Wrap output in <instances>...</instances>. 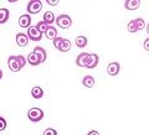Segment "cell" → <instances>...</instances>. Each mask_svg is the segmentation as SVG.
<instances>
[{
  "label": "cell",
  "instance_id": "17",
  "mask_svg": "<svg viewBox=\"0 0 149 135\" xmlns=\"http://www.w3.org/2000/svg\"><path fill=\"white\" fill-rule=\"evenodd\" d=\"M82 83L83 86L87 87V88H92L93 86H95V78H93L92 76H85L82 80Z\"/></svg>",
  "mask_w": 149,
  "mask_h": 135
},
{
  "label": "cell",
  "instance_id": "3",
  "mask_svg": "<svg viewBox=\"0 0 149 135\" xmlns=\"http://www.w3.org/2000/svg\"><path fill=\"white\" fill-rule=\"evenodd\" d=\"M42 9V3L40 0H30L27 3V12L29 14H39Z\"/></svg>",
  "mask_w": 149,
  "mask_h": 135
},
{
  "label": "cell",
  "instance_id": "19",
  "mask_svg": "<svg viewBox=\"0 0 149 135\" xmlns=\"http://www.w3.org/2000/svg\"><path fill=\"white\" fill-rule=\"evenodd\" d=\"M74 44L77 45V47H86L87 45V37L85 36H77L76 37V41H74Z\"/></svg>",
  "mask_w": 149,
  "mask_h": 135
},
{
  "label": "cell",
  "instance_id": "21",
  "mask_svg": "<svg viewBox=\"0 0 149 135\" xmlns=\"http://www.w3.org/2000/svg\"><path fill=\"white\" fill-rule=\"evenodd\" d=\"M35 27H36L37 30H39L40 34H45L46 30L49 29V25H46L44 21H39V22H37V25H36Z\"/></svg>",
  "mask_w": 149,
  "mask_h": 135
},
{
  "label": "cell",
  "instance_id": "2",
  "mask_svg": "<svg viewBox=\"0 0 149 135\" xmlns=\"http://www.w3.org/2000/svg\"><path fill=\"white\" fill-rule=\"evenodd\" d=\"M27 118H29L30 122H32V123H39L40 120H42V118H44V111L40 108H31L27 111Z\"/></svg>",
  "mask_w": 149,
  "mask_h": 135
},
{
  "label": "cell",
  "instance_id": "4",
  "mask_svg": "<svg viewBox=\"0 0 149 135\" xmlns=\"http://www.w3.org/2000/svg\"><path fill=\"white\" fill-rule=\"evenodd\" d=\"M98 61H100V58H98V55H96V53H88L87 55V57H86V61H85V67L86 68H95L97 67V64H98Z\"/></svg>",
  "mask_w": 149,
  "mask_h": 135
},
{
  "label": "cell",
  "instance_id": "29",
  "mask_svg": "<svg viewBox=\"0 0 149 135\" xmlns=\"http://www.w3.org/2000/svg\"><path fill=\"white\" fill-rule=\"evenodd\" d=\"M87 135H100V133L97 132V130H91V132L88 133Z\"/></svg>",
  "mask_w": 149,
  "mask_h": 135
},
{
  "label": "cell",
  "instance_id": "8",
  "mask_svg": "<svg viewBox=\"0 0 149 135\" xmlns=\"http://www.w3.org/2000/svg\"><path fill=\"white\" fill-rule=\"evenodd\" d=\"M15 40H16V44H17L19 47H25V46L29 44V39H27L26 34H21V32L16 34Z\"/></svg>",
  "mask_w": 149,
  "mask_h": 135
},
{
  "label": "cell",
  "instance_id": "23",
  "mask_svg": "<svg viewBox=\"0 0 149 135\" xmlns=\"http://www.w3.org/2000/svg\"><path fill=\"white\" fill-rule=\"evenodd\" d=\"M54 41V46L57 50H60V47H61V44H62V41H63V37H60V36H57L56 39H54L52 40Z\"/></svg>",
  "mask_w": 149,
  "mask_h": 135
},
{
  "label": "cell",
  "instance_id": "30",
  "mask_svg": "<svg viewBox=\"0 0 149 135\" xmlns=\"http://www.w3.org/2000/svg\"><path fill=\"white\" fill-rule=\"evenodd\" d=\"M1 78H3V71L0 69V80H1Z\"/></svg>",
  "mask_w": 149,
  "mask_h": 135
},
{
  "label": "cell",
  "instance_id": "24",
  "mask_svg": "<svg viewBox=\"0 0 149 135\" xmlns=\"http://www.w3.org/2000/svg\"><path fill=\"white\" fill-rule=\"evenodd\" d=\"M127 29H128V31H129V32H137V31H138V30H137V26H136V22H134V20L129 21V24H128V26H127Z\"/></svg>",
  "mask_w": 149,
  "mask_h": 135
},
{
  "label": "cell",
  "instance_id": "1",
  "mask_svg": "<svg viewBox=\"0 0 149 135\" xmlns=\"http://www.w3.org/2000/svg\"><path fill=\"white\" fill-rule=\"evenodd\" d=\"M55 22L57 24L58 27H61V29H68V27H71V25H72V19L70 17V15H67V14H61V15H58L57 17H55Z\"/></svg>",
  "mask_w": 149,
  "mask_h": 135
},
{
  "label": "cell",
  "instance_id": "10",
  "mask_svg": "<svg viewBox=\"0 0 149 135\" xmlns=\"http://www.w3.org/2000/svg\"><path fill=\"white\" fill-rule=\"evenodd\" d=\"M34 53H36V56L39 57L40 60V63H44L46 61V57H47V53H46V51L45 48L42 47H40V46H36V47L34 48V51H32Z\"/></svg>",
  "mask_w": 149,
  "mask_h": 135
},
{
  "label": "cell",
  "instance_id": "25",
  "mask_svg": "<svg viewBox=\"0 0 149 135\" xmlns=\"http://www.w3.org/2000/svg\"><path fill=\"white\" fill-rule=\"evenodd\" d=\"M6 120L4 119L3 117H0V132H3V130L6 129Z\"/></svg>",
  "mask_w": 149,
  "mask_h": 135
},
{
  "label": "cell",
  "instance_id": "16",
  "mask_svg": "<svg viewBox=\"0 0 149 135\" xmlns=\"http://www.w3.org/2000/svg\"><path fill=\"white\" fill-rule=\"evenodd\" d=\"M9 16H10V14H9L8 9H5V8L0 9V24H5L9 20Z\"/></svg>",
  "mask_w": 149,
  "mask_h": 135
},
{
  "label": "cell",
  "instance_id": "13",
  "mask_svg": "<svg viewBox=\"0 0 149 135\" xmlns=\"http://www.w3.org/2000/svg\"><path fill=\"white\" fill-rule=\"evenodd\" d=\"M31 96L34 97L35 99H41L44 97V91H42V88L39 87V86H36L34 87L31 89Z\"/></svg>",
  "mask_w": 149,
  "mask_h": 135
},
{
  "label": "cell",
  "instance_id": "22",
  "mask_svg": "<svg viewBox=\"0 0 149 135\" xmlns=\"http://www.w3.org/2000/svg\"><path fill=\"white\" fill-rule=\"evenodd\" d=\"M134 22H136V26H137V30H143L146 27V22H144L143 19L138 17V19H134Z\"/></svg>",
  "mask_w": 149,
  "mask_h": 135
},
{
  "label": "cell",
  "instance_id": "5",
  "mask_svg": "<svg viewBox=\"0 0 149 135\" xmlns=\"http://www.w3.org/2000/svg\"><path fill=\"white\" fill-rule=\"evenodd\" d=\"M26 36H27V39L31 40V41H40L41 39H42V34H40L39 30H37L35 26L27 27Z\"/></svg>",
  "mask_w": 149,
  "mask_h": 135
},
{
  "label": "cell",
  "instance_id": "20",
  "mask_svg": "<svg viewBox=\"0 0 149 135\" xmlns=\"http://www.w3.org/2000/svg\"><path fill=\"white\" fill-rule=\"evenodd\" d=\"M70 50H71V42H70V40L63 39L61 47H60V51H61V52H68Z\"/></svg>",
  "mask_w": 149,
  "mask_h": 135
},
{
  "label": "cell",
  "instance_id": "28",
  "mask_svg": "<svg viewBox=\"0 0 149 135\" xmlns=\"http://www.w3.org/2000/svg\"><path fill=\"white\" fill-rule=\"evenodd\" d=\"M144 48H146L147 51L149 50V39H147L146 41H144Z\"/></svg>",
  "mask_w": 149,
  "mask_h": 135
},
{
  "label": "cell",
  "instance_id": "12",
  "mask_svg": "<svg viewBox=\"0 0 149 135\" xmlns=\"http://www.w3.org/2000/svg\"><path fill=\"white\" fill-rule=\"evenodd\" d=\"M46 25L51 26V24H54L55 22V14L52 11H46L44 14V20H42Z\"/></svg>",
  "mask_w": 149,
  "mask_h": 135
},
{
  "label": "cell",
  "instance_id": "18",
  "mask_svg": "<svg viewBox=\"0 0 149 135\" xmlns=\"http://www.w3.org/2000/svg\"><path fill=\"white\" fill-rule=\"evenodd\" d=\"M87 52H83V53H80L77 56L76 58V64L78 67H85V61H86V57H87Z\"/></svg>",
  "mask_w": 149,
  "mask_h": 135
},
{
  "label": "cell",
  "instance_id": "11",
  "mask_svg": "<svg viewBox=\"0 0 149 135\" xmlns=\"http://www.w3.org/2000/svg\"><path fill=\"white\" fill-rule=\"evenodd\" d=\"M141 5V1L139 0H125L124 1V8L127 10H136Z\"/></svg>",
  "mask_w": 149,
  "mask_h": 135
},
{
  "label": "cell",
  "instance_id": "27",
  "mask_svg": "<svg viewBox=\"0 0 149 135\" xmlns=\"http://www.w3.org/2000/svg\"><path fill=\"white\" fill-rule=\"evenodd\" d=\"M46 3H47L49 5L55 6V5H57V4H58V0H46Z\"/></svg>",
  "mask_w": 149,
  "mask_h": 135
},
{
  "label": "cell",
  "instance_id": "14",
  "mask_svg": "<svg viewBox=\"0 0 149 135\" xmlns=\"http://www.w3.org/2000/svg\"><path fill=\"white\" fill-rule=\"evenodd\" d=\"M26 62H29L31 66H37V64H40V60H39V57L36 56V53L31 52V53H29V56H27Z\"/></svg>",
  "mask_w": 149,
  "mask_h": 135
},
{
  "label": "cell",
  "instance_id": "9",
  "mask_svg": "<svg viewBox=\"0 0 149 135\" xmlns=\"http://www.w3.org/2000/svg\"><path fill=\"white\" fill-rule=\"evenodd\" d=\"M31 17L29 14H24V15H21L19 17V25L20 27H24V29H27V27H30L31 25Z\"/></svg>",
  "mask_w": 149,
  "mask_h": 135
},
{
  "label": "cell",
  "instance_id": "15",
  "mask_svg": "<svg viewBox=\"0 0 149 135\" xmlns=\"http://www.w3.org/2000/svg\"><path fill=\"white\" fill-rule=\"evenodd\" d=\"M45 35L49 40H54L57 37V30H56V27H54V26H49V29L46 30Z\"/></svg>",
  "mask_w": 149,
  "mask_h": 135
},
{
  "label": "cell",
  "instance_id": "6",
  "mask_svg": "<svg viewBox=\"0 0 149 135\" xmlns=\"http://www.w3.org/2000/svg\"><path fill=\"white\" fill-rule=\"evenodd\" d=\"M8 66L13 72H19L21 69L20 63H19L16 60V56H10V57L8 58Z\"/></svg>",
  "mask_w": 149,
  "mask_h": 135
},
{
  "label": "cell",
  "instance_id": "7",
  "mask_svg": "<svg viewBox=\"0 0 149 135\" xmlns=\"http://www.w3.org/2000/svg\"><path fill=\"white\" fill-rule=\"evenodd\" d=\"M119 69H120V66L118 62H112L107 66V73H108L109 76H117L119 73Z\"/></svg>",
  "mask_w": 149,
  "mask_h": 135
},
{
  "label": "cell",
  "instance_id": "26",
  "mask_svg": "<svg viewBox=\"0 0 149 135\" xmlns=\"http://www.w3.org/2000/svg\"><path fill=\"white\" fill-rule=\"evenodd\" d=\"M44 135H57V132H56L55 129H52V128H47L44 132Z\"/></svg>",
  "mask_w": 149,
  "mask_h": 135
}]
</instances>
